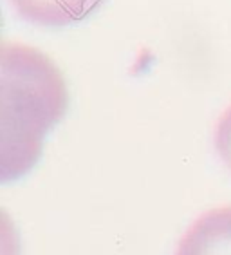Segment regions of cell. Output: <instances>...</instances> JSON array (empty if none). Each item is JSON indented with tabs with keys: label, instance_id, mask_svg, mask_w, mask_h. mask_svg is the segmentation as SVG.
Instances as JSON below:
<instances>
[{
	"label": "cell",
	"instance_id": "3957f363",
	"mask_svg": "<svg viewBox=\"0 0 231 255\" xmlns=\"http://www.w3.org/2000/svg\"><path fill=\"white\" fill-rule=\"evenodd\" d=\"M16 13L33 24L64 27L89 18L103 0H11Z\"/></svg>",
	"mask_w": 231,
	"mask_h": 255
},
{
	"label": "cell",
	"instance_id": "7a4b0ae2",
	"mask_svg": "<svg viewBox=\"0 0 231 255\" xmlns=\"http://www.w3.org/2000/svg\"><path fill=\"white\" fill-rule=\"evenodd\" d=\"M175 255H231V205L202 214L179 241Z\"/></svg>",
	"mask_w": 231,
	"mask_h": 255
},
{
	"label": "cell",
	"instance_id": "277c9868",
	"mask_svg": "<svg viewBox=\"0 0 231 255\" xmlns=\"http://www.w3.org/2000/svg\"><path fill=\"white\" fill-rule=\"evenodd\" d=\"M215 148L231 170V105L221 114L215 127Z\"/></svg>",
	"mask_w": 231,
	"mask_h": 255
},
{
	"label": "cell",
	"instance_id": "6da1fadb",
	"mask_svg": "<svg viewBox=\"0 0 231 255\" xmlns=\"http://www.w3.org/2000/svg\"><path fill=\"white\" fill-rule=\"evenodd\" d=\"M2 181L35 167L44 139L67 113L64 73L44 51L20 42H2Z\"/></svg>",
	"mask_w": 231,
	"mask_h": 255
}]
</instances>
